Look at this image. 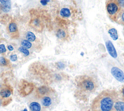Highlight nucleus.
I'll return each instance as SVG.
<instances>
[{
    "mask_svg": "<svg viewBox=\"0 0 124 111\" xmlns=\"http://www.w3.org/2000/svg\"><path fill=\"white\" fill-rule=\"evenodd\" d=\"M121 19L123 22H124V12L121 15Z\"/></svg>",
    "mask_w": 124,
    "mask_h": 111,
    "instance_id": "obj_25",
    "label": "nucleus"
},
{
    "mask_svg": "<svg viewBox=\"0 0 124 111\" xmlns=\"http://www.w3.org/2000/svg\"><path fill=\"white\" fill-rule=\"evenodd\" d=\"M22 111H28V110H27V109L26 108H25V109H24Z\"/></svg>",
    "mask_w": 124,
    "mask_h": 111,
    "instance_id": "obj_27",
    "label": "nucleus"
},
{
    "mask_svg": "<svg viewBox=\"0 0 124 111\" xmlns=\"http://www.w3.org/2000/svg\"><path fill=\"white\" fill-rule=\"evenodd\" d=\"M11 2V0H0V2L1 4H4Z\"/></svg>",
    "mask_w": 124,
    "mask_h": 111,
    "instance_id": "obj_23",
    "label": "nucleus"
},
{
    "mask_svg": "<svg viewBox=\"0 0 124 111\" xmlns=\"http://www.w3.org/2000/svg\"><path fill=\"white\" fill-rule=\"evenodd\" d=\"M106 46L109 55L113 58H116L117 54L116 51L111 41L108 40L106 42Z\"/></svg>",
    "mask_w": 124,
    "mask_h": 111,
    "instance_id": "obj_6",
    "label": "nucleus"
},
{
    "mask_svg": "<svg viewBox=\"0 0 124 111\" xmlns=\"http://www.w3.org/2000/svg\"><path fill=\"white\" fill-rule=\"evenodd\" d=\"M117 1L120 6L124 7V0H117Z\"/></svg>",
    "mask_w": 124,
    "mask_h": 111,
    "instance_id": "obj_22",
    "label": "nucleus"
},
{
    "mask_svg": "<svg viewBox=\"0 0 124 111\" xmlns=\"http://www.w3.org/2000/svg\"><path fill=\"white\" fill-rule=\"evenodd\" d=\"M2 10L4 12H8L10 11L11 7V2H8L1 4Z\"/></svg>",
    "mask_w": 124,
    "mask_h": 111,
    "instance_id": "obj_13",
    "label": "nucleus"
},
{
    "mask_svg": "<svg viewBox=\"0 0 124 111\" xmlns=\"http://www.w3.org/2000/svg\"><path fill=\"white\" fill-rule=\"evenodd\" d=\"M10 59L11 60H12V61H15L17 60V56L16 55V54H14V55H12L10 56Z\"/></svg>",
    "mask_w": 124,
    "mask_h": 111,
    "instance_id": "obj_20",
    "label": "nucleus"
},
{
    "mask_svg": "<svg viewBox=\"0 0 124 111\" xmlns=\"http://www.w3.org/2000/svg\"><path fill=\"white\" fill-rule=\"evenodd\" d=\"M21 44L22 46H23V47H25L27 49H29V48H31V47L32 46V44L30 41H29L27 40H25V39L21 41Z\"/></svg>",
    "mask_w": 124,
    "mask_h": 111,
    "instance_id": "obj_14",
    "label": "nucleus"
},
{
    "mask_svg": "<svg viewBox=\"0 0 124 111\" xmlns=\"http://www.w3.org/2000/svg\"><path fill=\"white\" fill-rule=\"evenodd\" d=\"M16 25L15 23H11L9 26V29L10 32H14L16 30Z\"/></svg>",
    "mask_w": 124,
    "mask_h": 111,
    "instance_id": "obj_16",
    "label": "nucleus"
},
{
    "mask_svg": "<svg viewBox=\"0 0 124 111\" xmlns=\"http://www.w3.org/2000/svg\"><path fill=\"white\" fill-rule=\"evenodd\" d=\"M113 111H124V102L116 101L114 104Z\"/></svg>",
    "mask_w": 124,
    "mask_h": 111,
    "instance_id": "obj_8",
    "label": "nucleus"
},
{
    "mask_svg": "<svg viewBox=\"0 0 124 111\" xmlns=\"http://www.w3.org/2000/svg\"><path fill=\"white\" fill-rule=\"evenodd\" d=\"M7 48H8V49L9 50V51H12V50H13V49H14V48H13V47L12 46V45H8V46H7Z\"/></svg>",
    "mask_w": 124,
    "mask_h": 111,
    "instance_id": "obj_24",
    "label": "nucleus"
},
{
    "mask_svg": "<svg viewBox=\"0 0 124 111\" xmlns=\"http://www.w3.org/2000/svg\"><path fill=\"white\" fill-rule=\"evenodd\" d=\"M6 52V48L4 44H0V54Z\"/></svg>",
    "mask_w": 124,
    "mask_h": 111,
    "instance_id": "obj_19",
    "label": "nucleus"
},
{
    "mask_svg": "<svg viewBox=\"0 0 124 111\" xmlns=\"http://www.w3.org/2000/svg\"><path fill=\"white\" fill-rule=\"evenodd\" d=\"M122 94H123V95H124V87L123 88V89H122Z\"/></svg>",
    "mask_w": 124,
    "mask_h": 111,
    "instance_id": "obj_26",
    "label": "nucleus"
},
{
    "mask_svg": "<svg viewBox=\"0 0 124 111\" xmlns=\"http://www.w3.org/2000/svg\"><path fill=\"white\" fill-rule=\"evenodd\" d=\"M111 73L118 81L124 82V73L121 69L116 67H113L111 69Z\"/></svg>",
    "mask_w": 124,
    "mask_h": 111,
    "instance_id": "obj_5",
    "label": "nucleus"
},
{
    "mask_svg": "<svg viewBox=\"0 0 124 111\" xmlns=\"http://www.w3.org/2000/svg\"><path fill=\"white\" fill-rule=\"evenodd\" d=\"M50 0H41L40 1L41 3L43 5H46L48 2Z\"/></svg>",
    "mask_w": 124,
    "mask_h": 111,
    "instance_id": "obj_21",
    "label": "nucleus"
},
{
    "mask_svg": "<svg viewBox=\"0 0 124 111\" xmlns=\"http://www.w3.org/2000/svg\"><path fill=\"white\" fill-rule=\"evenodd\" d=\"M75 83L78 96L89 95L93 93L98 87V81L94 77L86 74L76 76Z\"/></svg>",
    "mask_w": 124,
    "mask_h": 111,
    "instance_id": "obj_2",
    "label": "nucleus"
},
{
    "mask_svg": "<svg viewBox=\"0 0 124 111\" xmlns=\"http://www.w3.org/2000/svg\"><path fill=\"white\" fill-rule=\"evenodd\" d=\"M18 51H20V52L22 53L25 56H29L30 52L26 48L23 47V46H21L18 48Z\"/></svg>",
    "mask_w": 124,
    "mask_h": 111,
    "instance_id": "obj_15",
    "label": "nucleus"
},
{
    "mask_svg": "<svg viewBox=\"0 0 124 111\" xmlns=\"http://www.w3.org/2000/svg\"><path fill=\"white\" fill-rule=\"evenodd\" d=\"M26 38L29 41H33L35 40L36 37L35 35L31 32H27L26 34Z\"/></svg>",
    "mask_w": 124,
    "mask_h": 111,
    "instance_id": "obj_11",
    "label": "nucleus"
},
{
    "mask_svg": "<svg viewBox=\"0 0 124 111\" xmlns=\"http://www.w3.org/2000/svg\"><path fill=\"white\" fill-rule=\"evenodd\" d=\"M1 103V99H0V106Z\"/></svg>",
    "mask_w": 124,
    "mask_h": 111,
    "instance_id": "obj_28",
    "label": "nucleus"
},
{
    "mask_svg": "<svg viewBox=\"0 0 124 111\" xmlns=\"http://www.w3.org/2000/svg\"><path fill=\"white\" fill-rule=\"evenodd\" d=\"M110 37L114 40H116L118 38V35L117 33V31L115 28H111L109 29L108 31Z\"/></svg>",
    "mask_w": 124,
    "mask_h": 111,
    "instance_id": "obj_9",
    "label": "nucleus"
},
{
    "mask_svg": "<svg viewBox=\"0 0 124 111\" xmlns=\"http://www.w3.org/2000/svg\"><path fill=\"white\" fill-rule=\"evenodd\" d=\"M118 95L114 90L102 91L93 100L91 105V111H113L114 103Z\"/></svg>",
    "mask_w": 124,
    "mask_h": 111,
    "instance_id": "obj_1",
    "label": "nucleus"
},
{
    "mask_svg": "<svg viewBox=\"0 0 124 111\" xmlns=\"http://www.w3.org/2000/svg\"><path fill=\"white\" fill-rule=\"evenodd\" d=\"M29 108L31 111H42L40 104L36 101H33L30 104Z\"/></svg>",
    "mask_w": 124,
    "mask_h": 111,
    "instance_id": "obj_7",
    "label": "nucleus"
},
{
    "mask_svg": "<svg viewBox=\"0 0 124 111\" xmlns=\"http://www.w3.org/2000/svg\"><path fill=\"white\" fill-rule=\"evenodd\" d=\"M38 92L41 98V103L44 107L52 108L58 103L56 92L52 88L43 86L38 89Z\"/></svg>",
    "mask_w": 124,
    "mask_h": 111,
    "instance_id": "obj_3",
    "label": "nucleus"
},
{
    "mask_svg": "<svg viewBox=\"0 0 124 111\" xmlns=\"http://www.w3.org/2000/svg\"><path fill=\"white\" fill-rule=\"evenodd\" d=\"M60 15L63 17H68L70 16L71 13L67 8H63L60 11Z\"/></svg>",
    "mask_w": 124,
    "mask_h": 111,
    "instance_id": "obj_10",
    "label": "nucleus"
},
{
    "mask_svg": "<svg viewBox=\"0 0 124 111\" xmlns=\"http://www.w3.org/2000/svg\"><path fill=\"white\" fill-rule=\"evenodd\" d=\"M11 91L8 89H3L0 91V95L2 97H8L11 95Z\"/></svg>",
    "mask_w": 124,
    "mask_h": 111,
    "instance_id": "obj_12",
    "label": "nucleus"
},
{
    "mask_svg": "<svg viewBox=\"0 0 124 111\" xmlns=\"http://www.w3.org/2000/svg\"><path fill=\"white\" fill-rule=\"evenodd\" d=\"M57 36L58 37H59L60 38H64L65 37L66 34L64 31L60 30L57 32Z\"/></svg>",
    "mask_w": 124,
    "mask_h": 111,
    "instance_id": "obj_17",
    "label": "nucleus"
},
{
    "mask_svg": "<svg viewBox=\"0 0 124 111\" xmlns=\"http://www.w3.org/2000/svg\"><path fill=\"white\" fill-rule=\"evenodd\" d=\"M106 8L109 18L115 21L121 12V6L118 1L117 0H108L106 3Z\"/></svg>",
    "mask_w": 124,
    "mask_h": 111,
    "instance_id": "obj_4",
    "label": "nucleus"
},
{
    "mask_svg": "<svg viewBox=\"0 0 124 111\" xmlns=\"http://www.w3.org/2000/svg\"><path fill=\"white\" fill-rule=\"evenodd\" d=\"M7 64L6 60L3 57H0V64L2 65H5Z\"/></svg>",
    "mask_w": 124,
    "mask_h": 111,
    "instance_id": "obj_18",
    "label": "nucleus"
}]
</instances>
